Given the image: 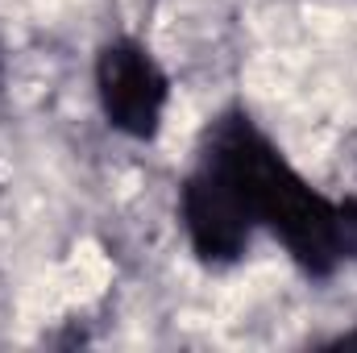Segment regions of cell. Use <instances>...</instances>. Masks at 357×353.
<instances>
[{"mask_svg": "<svg viewBox=\"0 0 357 353\" xmlns=\"http://www.w3.org/2000/svg\"><path fill=\"white\" fill-rule=\"evenodd\" d=\"M183 220L204 262H233L250 246V229L258 216L237 175L212 154L183 187Z\"/></svg>", "mask_w": 357, "mask_h": 353, "instance_id": "2", "label": "cell"}, {"mask_svg": "<svg viewBox=\"0 0 357 353\" xmlns=\"http://www.w3.org/2000/svg\"><path fill=\"white\" fill-rule=\"evenodd\" d=\"M96 88L100 104L112 129L129 133V137H154L162 108H167V80L158 71V63L133 46V42H112L100 50L96 63Z\"/></svg>", "mask_w": 357, "mask_h": 353, "instance_id": "3", "label": "cell"}, {"mask_svg": "<svg viewBox=\"0 0 357 353\" xmlns=\"http://www.w3.org/2000/svg\"><path fill=\"white\" fill-rule=\"evenodd\" d=\"M241 183V191L254 204V216L287 241V250L316 274L333 270L341 250V220L328 200H320L303 179L295 175L270 146L258 137L245 121H233L216 133L212 150Z\"/></svg>", "mask_w": 357, "mask_h": 353, "instance_id": "1", "label": "cell"}, {"mask_svg": "<svg viewBox=\"0 0 357 353\" xmlns=\"http://www.w3.org/2000/svg\"><path fill=\"white\" fill-rule=\"evenodd\" d=\"M337 220H341V250L345 254H357V200L337 208Z\"/></svg>", "mask_w": 357, "mask_h": 353, "instance_id": "4", "label": "cell"}]
</instances>
